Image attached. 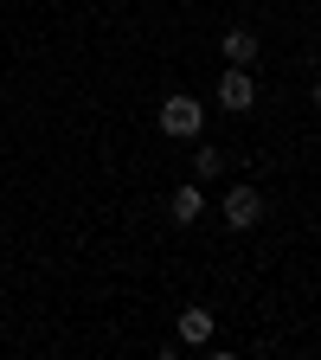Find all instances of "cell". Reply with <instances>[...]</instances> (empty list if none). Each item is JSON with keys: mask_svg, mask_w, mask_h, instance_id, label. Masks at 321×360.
Returning a JSON list of instances; mask_svg holds the SVG:
<instances>
[{"mask_svg": "<svg viewBox=\"0 0 321 360\" xmlns=\"http://www.w3.org/2000/svg\"><path fill=\"white\" fill-rule=\"evenodd\" d=\"M199 129H206V110H199V97H187V90L161 97V135H173V142H193Z\"/></svg>", "mask_w": 321, "mask_h": 360, "instance_id": "obj_1", "label": "cell"}, {"mask_svg": "<svg viewBox=\"0 0 321 360\" xmlns=\"http://www.w3.org/2000/svg\"><path fill=\"white\" fill-rule=\"evenodd\" d=\"M167 212H173V225H193L199 212H206V193L193 187V180H187V187H173V200H167Z\"/></svg>", "mask_w": 321, "mask_h": 360, "instance_id": "obj_4", "label": "cell"}, {"mask_svg": "<svg viewBox=\"0 0 321 360\" xmlns=\"http://www.w3.org/2000/svg\"><path fill=\"white\" fill-rule=\"evenodd\" d=\"M180 341H187V347H206L212 341V309H187V315H180Z\"/></svg>", "mask_w": 321, "mask_h": 360, "instance_id": "obj_6", "label": "cell"}, {"mask_svg": "<svg viewBox=\"0 0 321 360\" xmlns=\"http://www.w3.org/2000/svg\"><path fill=\"white\" fill-rule=\"evenodd\" d=\"M218 103L232 110V116L257 110V84H251V71H244V65H225V77H218Z\"/></svg>", "mask_w": 321, "mask_h": 360, "instance_id": "obj_2", "label": "cell"}, {"mask_svg": "<svg viewBox=\"0 0 321 360\" xmlns=\"http://www.w3.org/2000/svg\"><path fill=\"white\" fill-rule=\"evenodd\" d=\"M315 65H321V58H315Z\"/></svg>", "mask_w": 321, "mask_h": 360, "instance_id": "obj_9", "label": "cell"}, {"mask_svg": "<svg viewBox=\"0 0 321 360\" xmlns=\"http://www.w3.org/2000/svg\"><path fill=\"white\" fill-rule=\"evenodd\" d=\"M225 167H232V161H225V148H212V142L193 148V174H199V180H218Z\"/></svg>", "mask_w": 321, "mask_h": 360, "instance_id": "obj_7", "label": "cell"}, {"mask_svg": "<svg viewBox=\"0 0 321 360\" xmlns=\"http://www.w3.org/2000/svg\"><path fill=\"white\" fill-rule=\"evenodd\" d=\"M308 97H315V110H321V77H315V90H308Z\"/></svg>", "mask_w": 321, "mask_h": 360, "instance_id": "obj_8", "label": "cell"}, {"mask_svg": "<svg viewBox=\"0 0 321 360\" xmlns=\"http://www.w3.org/2000/svg\"><path fill=\"white\" fill-rule=\"evenodd\" d=\"M218 52H225V65H244V71H251V58H257V32H244V26H238V32H225V39H218Z\"/></svg>", "mask_w": 321, "mask_h": 360, "instance_id": "obj_5", "label": "cell"}, {"mask_svg": "<svg viewBox=\"0 0 321 360\" xmlns=\"http://www.w3.org/2000/svg\"><path fill=\"white\" fill-rule=\"evenodd\" d=\"M257 219H263V193L257 187H232L225 193V225H232V232H251Z\"/></svg>", "mask_w": 321, "mask_h": 360, "instance_id": "obj_3", "label": "cell"}]
</instances>
